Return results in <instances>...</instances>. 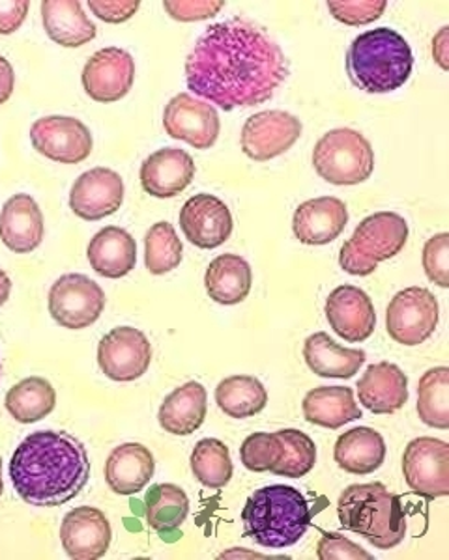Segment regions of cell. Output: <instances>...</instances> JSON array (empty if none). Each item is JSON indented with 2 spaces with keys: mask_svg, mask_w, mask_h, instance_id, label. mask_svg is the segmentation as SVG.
I'll return each instance as SVG.
<instances>
[{
  "mask_svg": "<svg viewBox=\"0 0 449 560\" xmlns=\"http://www.w3.org/2000/svg\"><path fill=\"white\" fill-rule=\"evenodd\" d=\"M289 73L281 47L242 18L208 26L186 60L187 89L223 110L268 102Z\"/></svg>",
  "mask_w": 449,
  "mask_h": 560,
  "instance_id": "6da1fadb",
  "label": "cell"
},
{
  "mask_svg": "<svg viewBox=\"0 0 449 560\" xmlns=\"http://www.w3.org/2000/svg\"><path fill=\"white\" fill-rule=\"evenodd\" d=\"M18 495L31 506H62L84 490L90 478L87 446L71 433H31L10 459Z\"/></svg>",
  "mask_w": 449,
  "mask_h": 560,
  "instance_id": "7a4b0ae2",
  "label": "cell"
},
{
  "mask_svg": "<svg viewBox=\"0 0 449 560\" xmlns=\"http://www.w3.org/2000/svg\"><path fill=\"white\" fill-rule=\"evenodd\" d=\"M414 57L408 42L393 28L380 26L354 38L347 52V73L367 94H390L411 79Z\"/></svg>",
  "mask_w": 449,
  "mask_h": 560,
  "instance_id": "3957f363",
  "label": "cell"
},
{
  "mask_svg": "<svg viewBox=\"0 0 449 560\" xmlns=\"http://www.w3.org/2000/svg\"><path fill=\"white\" fill-rule=\"evenodd\" d=\"M244 536L268 549H287L302 540L311 523L306 497L290 486L261 488L242 510Z\"/></svg>",
  "mask_w": 449,
  "mask_h": 560,
  "instance_id": "277c9868",
  "label": "cell"
},
{
  "mask_svg": "<svg viewBox=\"0 0 449 560\" xmlns=\"http://www.w3.org/2000/svg\"><path fill=\"white\" fill-rule=\"evenodd\" d=\"M341 527L366 538L377 549L398 548L406 536L401 497L382 482L348 486L337 501Z\"/></svg>",
  "mask_w": 449,
  "mask_h": 560,
  "instance_id": "5b68a950",
  "label": "cell"
},
{
  "mask_svg": "<svg viewBox=\"0 0 449 560\" xmlns=\"http://www.w3.org/2000/svg\"><path fill=\"white\" fill-rule=\"evenodd\" d=\"M408 242V223L393 211H379L366 217L353 237L341 247L339 266L356 277L375 273L380 261L390 260Z\"/></svg>",
  "mask_w": 449,
  "mask_h": 560,
  "instance_id": "8992f818",
  "label": "cell"
},
{
  "mask_svg": "<svg viewBox=\"0 0 449 560\" xmlns=\"http://www.w3.org/2000/svg\"><path fill=\"white\" fill-rule=\"evenodd\" d=\"M313 166L327 184H364L375 171V152L359 131L334 129L316 142Z\"/></svg>",
  "mask_w": 449,
  "mask_h": 560,
  "instance_id": "52a82bcc",
  "label": "cell"
},
{
  "mask_svg": "<svg viewBox=\"0 0 449 560\" xmlns=\"http://www.w3.org/2000/svg\"><path fill=\"white\" fill-rule=\"evenodd\" d=\"M440 306L427 288H404L385 311V331L398 345L419 346L437 331Z\"/></svg>",
  "mask_w": 449,
  "mask_h": 560,
  "instance_id": "ba28073f",
  "label": "cell"
},
{
  "mask_svg": "<svg viewBox=\"0 0 449 560\" xmlns=\"http://www.w3.org/2000/svg\"><path fill=\"white\" fill-rule=\"evenodd\" d=\"M103 311L105 293L87 275H62L49 290V313L66 329L90 327L96 324Z\"/></svg>",
  "mask_w": 449,
  "mask_h": 560,
  "instance_id": "9c48e42d",
  "label": "cell"
},
{
  "mask_svg": "<svg viewBox=\"0 0 449 560\" xmlns=\"http://www.w3.org/2000/svg\"><path fill=\"white\" fill-rule=\"evenodd\" d=\"M152 363V346L145 332L120 325L107 332L97 346V364L113 382L128 383L147 374Z\"/></svg>",
  "mask_w": 449,
  "mask_h": 560,
  "instance_id": "30bf717a",
  "label": "cell"
},
{
  "mask_svg": "<svg viewBox=\"0 0 449 560\" xmlns=\"http://www.w3.org/2000/svg\"><path fill=\"white\" fill-rule=\"evenodd\" d=\"M406 485L427 499L449 495V445L435 438L412 440L403 454Z\"/></svg>",
  "mask_w": 449,
  "mask_h": 560,
  "instance_id": "8fae6325",
  "label": "cell"
},
{
  "mask_svg": "<svg viewBox=\"0 0 449 560\" xmlns=\"http://www.w3.org/2000/svg\"><path fill=\"white\" fill-rule=\"evenodd\" d=\"M31 142L44 158L65 165L83 163L94 147L90 129L71 116H45L34 121Z\"/></svg>",
  "mask_w": 449,
  "mask_h": 560,
  "instance_id": "7c38bea8",
  "label": "cell"
},
{
  "mask_svg": "<svg viewBox=\"0 0 449 560\" xmlns=\"http://www.w3.org/2000/svg\"><path fill=\"white\" fill-rule=\"evenodd\" d=\"M302 121L285 110H263L250 116L242 129L240 144L250 160H276L302 137Z\"/></svg>",
  "mask_w": 449,
  "mask_h": 560,
  "instance_id": "4fadbf2b",
  "label": "cell"
},
{
  "mask_svg": "<svg viewBox=\"0 0 449 560\" xmlns=\"http://www.w3.org/2000/svg\"><path fill=\"white\" fill-rule=\"evenodd\" d=\"M163 128L169 137L187 142L197 150L216 144L221 129L218 110L192 94H179L165 105Z\"/></svg>",
  "mask_w": 449,
  "mask_h": 560,
  "instance_id": "5bb4252c",
  "label": "cell"
},
{
  "mask_svg": "<svg viewBox=\"0 0 449 560\" xmlns=\"http://www.w3.org/2000/svg\"><path fill=\"white\" fill-rule=\"evenodd\" d=\"M83 89L97 103L120 102L135 81L134 57L120 47H105L84 65Z\"/></svg>",
  "mask_w": 449,
  "mask_h": 560,
  "instance_id": "9a60e30c",
  "label": "cell"
},
{
  "mask_svg": "<svg viewBox=\"0 0 449 560\" xmlns=\"http://www.w3.org/2000/svg\"><path fill=\"white\" fill-rule=\"evenodd\" d=\"M180 229L195 247L212 250L231 237V210L214 195H195L180 210Z\"/></svg>",
  "mask_w": 449,
  "mask_h": 560,
  "instance_id": "2e32d148",
  "label": "cell"
},
{
  "mask_svg": "<svg viewBox=\"0 0 449 560\" xmlns=\"http://www.w3.org/2000/svg\"><path fill=\"white\" fill-rule=\"evenodd\" d=\"M124 182L120 174L97 166L81 174L70 191V208L83 221H100L120 210Z\"/></svg>",
  "mask_w": 449,
  "mask_h": 560,
  "instance_id": "e0dca14e",
  "label": "cell"
},
{
  "mask_svg": "<svg viewBox=\"0 0 449 560\" xmlns=\"http://www.w3.org/2000/svg\"><path fill=\"white\" fill-rule=\"evenodd\" d=\"M111 538L110 520L94 506L70 510L60 525V541L70 559H102L110 551Z\"/></svg>",
  "mask_w": 449,
  "mask_h": 560,
  "instance_id": "ac0fdd59",
  "label": "cell"
},
{
  "mask_svg": "<svg viewBox=\"0 0 449 560\" xmlns=\"http://www.w3.org/2000/svg\"><path fill=\"white\" fill-rule=\"evenodd\" d=\"M326 318L347 342H364L377 327V313L369 295L356 287L335 288L327 295Z\"/></svg>",
  "mask_w": 449,
  "mask_h": 560,
  "instance_id": "d6986e66",
  "label": "cell"
},
{
  "mask_svg": "<svg viewBox=\"0 0 449 560\" xmlns=\"http://www.w3.org/2000/svg\"><path fill=\"white\" fill-rule=\"evenodd\" d=\"M44 213L31 195L8 198L0 211V240L15 255H28L44 242Z\"/></svg>",
  "mask_w": 449,
  "mask_h": 560,
  "instance_id": "ffe728a7",
  "label": "cell"
},
{
  "mask_svg": "<svg viewBox=\"0 0 449 560\" xmlns=\"http://www.w3.org/2000/svg\"><path fill=\"white\" fill-rule=\"evenodd\" d=\"M195 178V161L180 148H163L141 166L142 189L156 198H173L186 191Z\"/></svg>",
  "mask_w": 449,
  "mask_h": 560,
  "instance_id": "44dd1931",
  "label": "cell"
},
{
  "mask_svg": "<svg viewBox=\"0 0 449 560\" xmlns=\"http://www.w3.org/2000/svg\"><path fill=\"white\" fill-rule=\"evenodd\" d=\"M348 223V210L335 197L313 198L295 211L292 230L303 245H327L343 234Z\"/></svg>",
  "mask_w": 449,
  "mask_h": 560,
  "instance_id": "7402d4cb",
  "label": "cell"
},
{
  "mask_svg": "<svg viewBox=\"0 0 449 560\" xmlns=\"http://www.w3.org/2000/svg\"><path fill=\"white\" fill-rule=\"evenodd\" d=\"M358 396L371 413H395L408 400V377L398 364H371L359 377Z\"/></svg>",
  "mask_w": 449,
  "mask_h": 560,
  "instance_id": "603a6c76",
  "label": "cell"
},
{
  "mask_svg": "<svg viewBox=\"0 0 449 560\" xmlns=\"http://www.w3.org/2000/svg\"><path fill=\"white\" fill-rule=\"evenodd\" d=\"M154 471V456L141 443L116 446L105 462V480L118 495H135L145 490Z\"/></svg>",
  "mask_w": 449,
  "mask_h": 560,
  "instance_id": "cb8c5ba5",
  "label": "cell"
},
{
  "mask_svg": "<svg viewBox=\"0 0 449 560\" xmlns=\"http://www.w3.org/2000/svg\"><path fill=\"white\" fill-rule=\"evenodd\" d=\"M87 258L97 275L105 279H123L137 264V243L128 230L105 226L90 240Z\"/></svg>",
  "mask_w": 449,
  "mask_h": 560,
  "instance_id": "d4e9b609",
  "label": "cell"
},
{
  "mask_svg": "<svg viewBox=\"0 0 449 560\" xmlns=\"http://www.w3.org/2000/svg\"><path fill=\"white\" fill-rule=\"evenodd\" d=\"M45 33L55 44L76 49L96 38V25L89 20L78 0H45L42 2Z\"/></svg>",
  "mask_w": 449,
  "mask_h": 560,
  "instance_id": "484cf974",
  "label": "cell"
},
{
  "mask_svg": "<svg viewBox=\"0 0 449 560\" xmlns=\"http://www.w3.org/2000/svg\"><path fill=\"white\" fill-rule=\"evenodd\" d=\"M208 395L206 388L197 382L180 385L161 404L160 424L173 435H192L197 432L206 419Z\"/></svg>",
  "mask_w": 449,
  "mask_h": 560,
  "instance_id": "4316f807",
  "label": "cell"
},
{
  "mask_svg": "<svg viewBox=\"0 0 449 560\" xmlns=\"http://www.w3.org/2000/svg\"><path fill=\"white\" fill-rule=\"evenodd\" d=\"M303 359L316 376L348 380L366 363V351L337 345L327 332H314L303 345Z\"/></svg>",
  "mask_w": 449,
  "mask_h": 560,
  "instance_id": "83f0119b",
  "label": "cell"
},
{
  "mask_svg": "<svg viewBox=\"0 0 449 560\" xmlns=\"http://www.w3.org/2000/svg\"><path fill=\"white\" fill-rule=\"evenodd\" d=\"M334 459L343 471L350 475H371L384 464V438L372 428H353L339 435Z\"/></svg>",
  "mask_w": 449,
  "mask_h": 560,
  "instance_id": "f1b7e54d",
  "label": "cell"
},
{
  "mask_svg": "<svg viewBox=\"0 0 449 560\" xmlns=\"http://www.w3.org/2000/svg\"><path fill=\"white\" fill-rule=\"evenodd\" d=\"M303 417L314 427L339 430L364 417L350 387L311 388L302 404Z\"/></svg>",
  "mask_w": 449,
  "mask_h": 560,
  "instance_id": "f546056e",
  "label": "cell"
},
{
  "mask_svg": "<svg viewBox=\"0 0 449 560\" xmlns=\"http://www.w3.org/2000/svg\"><path fill=\"white\" fill-rule=\"evenodd\" d=\"M253 271L238 255H221L212 260L205 275L206 292L219 305H238L250 295Z\"/></svg>",
  "mask_w": 449,
  "mask_h": 560,
  "instance_id": "4dcf8cb0",
  "label": "cell"
},
{
  "mask_svg": "<svg viewBox=\"0 0 449 560\" xmlns=\"http://www.w3.org/2000/svg\"><path fill=\"white\" fill-rule=\"evenodd\" d=\"M4 406L21 424H34L53 413L57 406V390L45 377H26L8 390Z\"/></svg>",
  "mask_w": 449,
  "mask_h": 560,
  "instance_id": "1f68e13d",
  "label": "cell"
},
{
  "mask_svg": "<svg viewBox=\"0 0 449 560\" xmlns=\"http://www.w3.org/2000/svg\"><path fill=\"white\" fill-rule=\"evenodd\" d=\"M219 409L232 419H247L261 413L268 404L263 383L253 376H231L216 388Z\"/></svg>",
  "mask_w": 449,
  "mask_h": 560,
  "instance_id": "d6a6232c",
  "label": "cell"
},
{
  "mask_svg": "<svg viewBox=\"0 0 449 560\" xmlns=\"http://www.w3.org/2000/svg\"><path fill=\"white\" fill-rule=\"evenodd\" d=\"M189 514V499L186 491L176 485H156L147 493L148 527L168 535L186 522Z\"/></svg>",
  "mask_w": 449,
  "mask_h": 560,
  "instance_id": "836d02e7",
  "label": "cell"
},
{
  "mask_svg": "<svg viewBox=\"0 0 449 560\" xmlns=\"http://www.w3.org/2000/svg\"><path fill=\"white\" fill-rule=\"evenodd\" d=\"M417 415L424 424L437 430L449 428V369L437 366L425 372L417 385Z\"/></svg>",
  "mask_w": 449,
  "mask_h": 560,
  "instance_id": "e575fe53",
  "label": "cell"
},
{
  "mask_svg": "<svg viewBox=\"0 0 449 560\" xmlns=\"http://www.w3.org/2000/svg\"><path fill=\"white\" fill-rule=\"evenodd\" d=\"M192 471L200 485L210 490H221L231 482L232 459L229 446L223 441L206 438L200 440L192 453Z\"/></svg>",
  "mask_w": 449,
  "mask_h": 560,
  "instance_id": "d590c367",
  "label": "cell"
},
{
  "mask_svg": "<svg viewBox=\"0 0 449 560\" xmlns=\"http://www.w3.org/2000/svg\"><path fill=\"white\" fill-rule=\"evenodd\" d=\"M277 438L281 441V458L277 462L269 472L277 477L302 478L311 472L316 464V446L308 433L287 428L279 430Z\"/></svg>",
  "mask_w": 449,
  "mask_h": 560,
  "instance_id": "8d00e7d4",
  "label": "cell"
},
{
  "mask_svg": "<svg viewBox=\"0 0 449 560\" xmlns=\"http://www.w3.org/2000/svg\"><path fill=\"white\" fill-rule=\"evenodd\" d=\"M184 247L173 224L156 223L145 237V266L152 275L171 273L179 268Z\"/></svg>",
  "mask_w": 449,
  "mask_h": 560,
  "instance_id": "74e56055",
  "label": "cell"
},
{
  "mask_svg": "<svg viewBox=\"0 0 449 560\" xmlns=\"http://www.w3.org/2000/svg\"><path fill=\"white\" fill-rule=\"evenodd\" d=\"M281 441L277 433H251L240 446V458L245 469L253 472H266L281 458Z\"/></svg>",
  "mask_w": 449,
  "mask_h": 560,
  "instance_id": "f35d334b",
  "label": "cell"
},
{
  "mask_svg": "<svg viewBox=\"0 0 449 560\" xmlns=\"http://www.w3.org/2000/svg\"><path fill=\"white\" fill-rule=\"evenodd\" d=\"M385 0H345V2H327V10L335 20L350 26L369 25L384 15Z\"/></svg>",
  "mask_w": 449,
  "mask_h": 560,
  "instance_id": "ab89813d",
  "label": "cell"
},
{
  "mask_svg": "<svg viewBox=\"0 0 449 560\" xmlns=\"http://www.w3.org/2000/svg\"><path fill=\"white\" fill-rule=\"evenodd\" d=\"M424 269L430 282L440 288L449 287V234L446 232L425 243Z\"/></svg>",
  "mask_w": 449,
  "mask_h": 560,
  "instance_id": "60d3db41",
  "label": "cell"
},
{
  "mask_svg": "<svg viewBox=\"0 0 449 560\" xmlns=\"http://www.w3.org/2000/svg\"><path fill=\"white\" fill-rule=\"evenodd\" d=\"M316 555L321 560H371L372 555L367 553L366 549L359 548L358 544L347 540L345 536L335 535V533H324Z\"/></svg>",
  "mask_w": 449,
  "mask_h": 560,
  "instance_id": "b9f144b4",
  "label": "cell"
},
{
  "mask_svg": "<svg viewBox=\"0 0 449 560\" xmlns=\"http://www.w3.org/2000/svg\"><path fill=\"white\" fill-rule=\"evenodd\" d=\"M225 7V2L218 0H180V2H163L165 12L180 21V23H193V21L210 20L218 15L219 10Z\"/></svg>",
  "mask_w": 449,
  "mask_h": 560,
  "instance_id": "7bdbcfd3",
  "label": "cell"
},
{
  "mask_svg": "<svg viewBox=\"0 0 449 560\" xmlns=\"http://www.w3.org/2000/svg\"><path fill=\"white\" fill-rule=\"evenodd\" d=\"M141 7L139 0H90L89 8L90 12L96 15L97 20L105 21V23H124V21L131 20L137 10Z\"/></svg>",
  "mask_w": 449,
  "mask_h": 560,
  "instance_id": "ee69618b",
  "label": "cell"
},
{
  "mask_svg": "<svg viewBox=\"0 0 449 560\" xmlns=\"http://www.w3.org/2000/svg\"><path fill=\"white\" fill-rule=\"evenodd\" d=\"M28 13L25 0H0V34H13L20 31Z\"/></svg>",
  "mask_w": 449,
  "mask_h": 560,
  "instance_id": "f6af8a7d",
  "label": "cell"
},
{
  "mask_svg": "<svg viewBox=\"0 0 449 560\" xmlns=\"http://www.w3.org/2000/svg\"><path fill=\"white\" fill-rule=\"evenodd\" d=\"M433 57L444 71L449 70V26H442L433 39Z\"/></svg>",
  "mask_w": 449,
  "mask_h": 560,
  "instance_id": "bcb514c9",
  "label": "cell"
},
{
  "mask_svg": "<svg viewBox=\"0 0 449 560\" xmlns=\"http://www.w3.org/2000/svg\"><path fill=\"white\" fill-rule=\"evenodd\" d=\"M13 86H15V71L7 58L0 55V105L12 97Z\"/></svg>",
  "mask_w": 449,
  "mask_h": 560,
  "instance_id": "7dc6e473",
  "label": "cell"
},
{
  "mask_svg": "<svg viewBox=\"0 0 449 560\" xmlns=\"http://www.w3.org/2000/svg\"><path fill=\"white\" fill-rule=\"evenodd\" d=\"M10 292H12V280L4 269H0V306L7 303Z\"/></svg>",
  "mask_w": 449,
  "mask_h": 560,
  "instance_id": "c3c4849f",
  "label": "cell"
},
{
  "mask_svg": "<svg viewBox=\"0 0 449 560\" xmlns=\"http://www.w3.org/2000/svg\"><path fill=\"white\" fill-rule=\"evenodd\" d=\"M4 493V480H2V459H0V497Z\"/></svg>",
  "mask_w": 449,
  "mask_h": 560,
  "instance_id": "681fc988",
  "label": "cell"
},
{
  "mask_svg": "<svg viewBox=\"0 0 449 560\" xmlns=\"http://www.w3.org/2000/svg\"><path fill=\"white\" fill-rule=\"evenodd\" d=\"M0 374H2V361H0Z\"/></svg>",
  "mask_w": 449,
  "mask_h": 560,
  "instance_id": "f907efd6",
  "label": "cell"
}]
</instances>
